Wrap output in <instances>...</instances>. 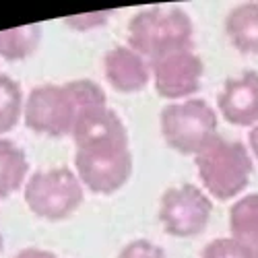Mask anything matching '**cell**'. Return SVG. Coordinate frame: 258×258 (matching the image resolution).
Here are the masks:
<instances>
[{
  "instance_id": "6da1fadb",
  "label": "cell",
  "mask_w": 258,
  "mask_h": 258,
  "mask_svg": "<svg viewBox=\"0 0 258 258\" xmlns=\"http://www.w3.org/2000/svg\"><path fill=\"white\" fill-rule=\"evenodd\" d=\"M75 141V174L83 188L95 195H114L133 174V153L128 133L112 107H101L77 120Z\"/></svg>"
},
{
  "instance_id": "7a4b0ae2",
  "label": "cell",
  "mask_w": 258,
  "mask_h": 258,
  "mask_svg": "<svg viewBox=\"0 0 258 258\" xmlns=\"http://www.w3.org/2000/svg\"><path fill=\"white\" fill-rule=\"evenodd\" d=\"M128 48L147 62L169 52L195 50V23L178 7L139 11L128 23Z\"/></svg>"
},
{
  "instance_id": "3957f363",
  "label": "cell",
  "mask_w": 258,
  "mask_h": 258,
  "mask_svg": "<svg viewBox=\"0 0 258 258\" xmlns=\"http://www.w3.org/2000/svg\"><path fill=\"white\" fill-rule=\"evenodd\" d=\"M203 186L217 201H229L242 195L254 174V161L242 141L215 135L195 155Z\"/></svg>"
},
{
  "instance_id": "277c9868",
  "label": "cell",
  "mask_w": 258,
  "mask_h": 258,
  "mask_svg": "<svg viewBox=\"0 0 258 258\" xmlns=\"http://www.w3.org/2000/svg\"><path fill=\"white\" fill-rule=\"evenodd\" d=\"M23 199L33 215L48 221L67 219L83 205L85 190L77 174L67 167L39 169L29 176Z\"/></svg>"
},
{
  "instance_id": "5b68a950",
  "label": "cell",
  "mask_w": 258,
  "mask_h": 258,
  "mask_svg": "<svg viewBox=\"0 0 258 258\" xmlns=\"http://www.w3.org/2000/svg\"><path fill=\"white\" fill-rule=\"evenodd\" d=\"M165 143L182 155H197L217 133V114L205 99L165 105L159 114Z\"/></svg>"
},
{
  "instance_id": "8992f818",
  "label": "cell",
  "mask_w": 258,
  "mask_h": 258,
  "mask_svg": "<svg viewBox=\"0 0 258 258\" xmlns=\"http://www.w3.org/2000/svg\"><path fill=\"white\" fill-rule=\"evenodd\" d=\"M23 120L29 131L48 137H71L77 122V105L71 89L64 85H37L27 95Z\"/></svg>"
},
{
  "instance_id": "52a82bcc",
  "label": "cell",
  "mask_w": 258,
  "mask_h": 258,
  "mask_svg": "<svg viewBox=\"0 0 258 258\" xmlns=\"http://www.w3.org/2000/svg\"><path fill=\"white\" fill-rule=\"evenodd\" d=\"M213 203L205 192L192 184L167 188L159 203V221L174 238L201 235L211 219Z\"/></svg>"
},
{
  "instance_id": "ba28073f",
  "label": "cell",
  "mask_w": 258,
  "mask_h": 258,
  "mask_svg": "<svg viewBox=\"0 0 258 258\" xmlns=\"http://www.w3.org/2000/svg\"><path fill=\"white\" fill-rule=\"evenodd\" d=\"M155 91L165 99H186L201 89L205 75L203 58L195 50H178L149 60Z\"/></svg>"
},
{
  "instance_id": "9c48e42d",
  "label": "cell",
  "mask_w": 258,
  "mask_h": 258,
  "mask_svg": "<svg viewBox=\"0 0 258 258\" xmlns=\"http://www.w3.org/2000/svg\"><path fill=\"white\" fill-rule=\"evenodd\" d=\"M217 107L227 124L256 126L258 124V73L244 71L223 83L217 95Z\"/></svg>"
},
{
  "instance_id": "30bf717a",
  "label": "cell",
  "mask_w": 258,
  "mask_h": 258,
  "mask_svg": "<svg viewBox=\"0 0 258 258\" xmlns=\"http://www.w3.org/2000/svg\"><path fill=\"white\" fill-rule=\"evenodd\" d=\"M103 75L120 93H137L151 79L149 62L128 46H116L103 56Z\"/></svg>"
},
{
  "instance_id": "8fae6325",
  "label": "cell",
  "mask_w": 258,
  "mask_h": 258,
  "mask_svg": "<svg viewBox=\"0 0 258 258\" xmlns=\"http://www.w3.org/2000/svg\"><path fill=\"white\" fill-rule=\"evenodd\" d=\"M225 33L242 54H258V3L235 5L225 17Z\"/></svg>"
},
{
  "instance_id": "7c38bea8",
  "label": "cell",
  "mask_w": 258,
  "mask_h": 258,
  "mask_svg": "<svg viewBox=\"0 0 258 258\" xmlns=\"http://www.w3.org/2000/svg\"><path fill=\"white\" fill-rule=\"evenodd\" d=\"M231 238L258 256V195H246L229 211Z\"/></svg>"
},
{
  "instance_id": "4fadbf2b",
  "label": "cell",
  "mask_w": 258,
  "mask_h": 258,
  "mask_svg": "<svg viewBox=\"0 0 258 258\" xmlns=\"http://www.w3.org/2000/svg\"><path fill=\"white\" fill-rule=\"evenodd\" d=\"M29 161L21 147L0 139V203L17 192L27 180Z\"/></svg>"
},
{
  "instance_id": "5bb4252c",
  "label": "cell",
  "mask_w": 258,
  "mask_h": 258,
  "mask_svg": "<svg viewBox=\"0 0 258 258\" xmlns=\"http://www.w3.org/2000/svg\"><path fill=\"white\" fill-rule=\"evenodd\" d=\"M41 41V27L37 23L21 25L0 31V56L9 62L29 58Z\"/></svg>"
},
{
  "instance_id": "9a60e30c",
  "label": "cell",
  "mask_w": 258,
  "mask_h": 258,
  "mask_svg": "<svg viewBox=\"0 0 258 258\" xmlns=\"http://www.w3.org/2000/svg\"><path fill=\"white\" fill-rule=\"evenodd\" d=\"M23 89L9 75H0V135L11 133L23 118Z\"/></svg>"
},
{
  "instance_id": "2e32d148",
  "label": "cell",
  "mask_w": 258,
  "mask_h": 258,
  "mask_svg": "<svg viewBox=\"0 0 258 258\" xmlns=\"http://www.w3.org/2000/svg\"><path fill=\"white\" fill-rule=\"evenodd\" d=\"M201 258H258V256L252 254L246 246H242L233 238H215L203 248Z\"/></svg>"
},
{
  "instance_id": "e0dca14e",
  "label": "cell",
  "mask_w": 258,
  "mask_h": 258,
  "mask_svg": "<svg viewBox=\"0 0 258 258\" xmlns=\"http://www.w3.org/2000/svg\"><path fill=\"white\" fill-rule=\"evenodd\" d=\"M118 258H167V256H165V250L153 242L133 240L120 250Z\"/></svg>"
},
{
  "instance_id": "ac0fdd59",
  "label": "cell",
  "mask_w": 258,
  "mask_h": 258,
  "mask_svg": "<svg viewBox=\"0 0 258 258\" xmlns=\"http://www.w3.org/2000/svg\"><path fill=\"white\" fill-rule=\"evenodd\" d=\"M110 17V13H95V15H79V17H69L67 23L73 29H91V27H99L105 23V19Z\"/></svg>"
},
{
  "instance_id": "d6986e66",
  "label": "cell",
  "mask_w": 258,
  "mask_h": 258,
  "mask_svg": "<svg viewBox=\"0 0 258 258\" xmlns=\"http://www.w3.org/2000/svg\"><path fill=\"white\" fill-rule=\"evenodd\" d=\"M15 258H58L54 252L50 250H41V248H25L21 250Z\"/></svg>"
},
{
  "instance_id": "ffe728a7",
  "label": "cell",
  "mask_w": 258,
  "mask_h": 258,
  "mask_svg": "<svg viewBox=\"0 0 258 258\" xmlns=\"http://www.w3.org/2000/svg\"><path fill=\"white\" fill-rule=\"evenodd\" d=\"M248 143H250V151H252V155L258 159V124L252 126V131H250V135H248Z\"/></svg>"
},
{
  "instance_id": "44dd1931",
  "label": "cell",
  "mask_w": 258,
  "mask_h": 258,
  "mask_svg": "<svg viewBox=\"0 0 258 258\" xmlns=\"http://www.w3.org/2000/svg\"><path fill=\"white\" fill-rule=\"evenodd\" d=\"M0 252H3V233H0Z\"/></svg>"
}]
</instances>
